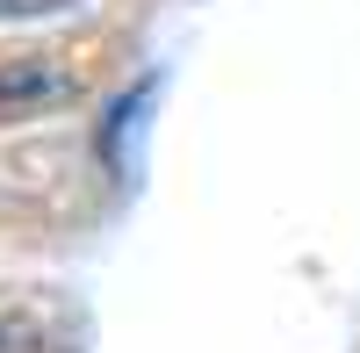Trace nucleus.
I'll return each instance as SVG.
<instances>
[{"mask_svg": "<svg viewBox=\"0 0 360 353\" xmlns=\"http://www.w3.org/2000/svg\"><path fill=\"white\" fill-rule=\"evenodd\" d=\"M86 101V72L65 51H22L0 58V123H44Z\"/></svg>", "mask_w": 360, "mask_h": 353, "instance_id": "f257e3e1", "label": "nucleus"}, {"mask_svg": "<svg viewBox=\"0 0 360 353\" xmlns=\"http://www.w3.org/2000/svg\"><path fill=\"white\" fill-rule=\"evenodd\" d=\"M0 353H72V325L58 303H0Z\"/></svg>", "mask_w": 360, "mask_h": 353, "instance_id": "f03ea898", "label": "nucleus"}, {"mask_svg": "<svg viewBox=\"0 0 360 353\" xmlns=\"http://www.w3.org/2000/svg\"><path fill=\"white\" fill-rule=\"evenodd\" d=\"M79 0H0V29L8 22H51V15H72Z\"/></svg>", "mask_w": 360, "mask_h": 353, "instance_id": "7ed1b4c3", "label": "nucleus"}]
</instances>
